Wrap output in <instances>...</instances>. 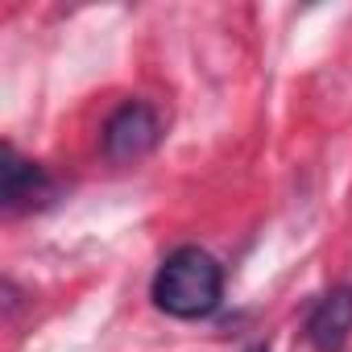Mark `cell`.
Returning <instances> with one entry per match:
<instances>
[{
	"mask_svg": "<svg viewBox=\"0 0 352 352\" xmlns=\"http://www.w3.org/2000/svg\"><path fill=\"white\" fill-rule=\"evenodd\" d=\"M157 141H162V116L145 100H129L104 120V157L112 166L149 157L157 149Z\"/></svg>",
	"mask_w": 352,
	"mask_h": 352,
	"instance_id": "cell-2",
	"label": "cell"
},
{
	"mask_svg": "<svg viewBox=\"0 0 352 352\" xmlns=\"http://www.w3.org/2000/svg\"><path fill=\"white\" fill-rule=\"evenodd\" d=\"M149 298L170 319H183V323L208 319L224 302V265L208 249L183 245V249H174L157 265L153 286H149Z\"/></svg>",
	"mask_w": 352,
	"mask_h": 352,
	"instance_id": "cell-1",
	"label": "cell"
},
{
	"mask_svg": "<svg viewBox=\"0 0 352 352\" xmlns=\"http://www.w3.org/2000/svg\"><path fill=\"white\" fill-rule=\"evenodd\" d=\"M352 336V286H331L307 315V344L315 352H344Z\"/></svg>",
	"mask_w": 352,
	"mask_h": 352,
	"instance_id": "cell-4",
	"label": "cell"
},
{
	"mask_svg": "<svg viewBox=\"0 0 352 352\" xmlns=\"http://www.w3.org/2000/svg\"><path fill=\"white\" fill-rule=\"evenodd\" d=\"M245 352H270V344H249Z\"/></svg>",
	"mask_w": 352,
	"mask_h": 352,
	"instance_id": "cell-5",
	"label": "cell"
},
{
	"mask_svg": "<svg viewBox=\"0 0 352 352\" xmlns=\"http://www.w3.org/2000/svg\"><path fill=\"white\" fill-rule=\"evenodd\" d=\"M58 191L63 187H58V179H54L46 166L21 157L13 145L0 149V208H5V216H21V212L50 208L58 199Z\"/></svg>",
	"mask_w": 352,
	"mask_h": 352,
	"instance_id": "cell-3",
	"label": "cell"
}]
</instances>
